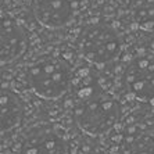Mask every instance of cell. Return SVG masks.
<instances>
[{"mask_svg":"<svg viewBox=\"0 0 154 154\" xmlns=\"http://www.w3.org/2000/svg\"><path fill=\"white\" fill-rule=\"evenodd\" d=\"M72 117L78 128L89 136H103L122 118V107L97 81L81 85L75 92Z\"/></svg>","mask_w":154,"mask_h":154,"instance_id":"obj_1","label":"cell"},{"mask_svg":"<svg viewBox=\"0 0 154 154\" xmlns=\"http://www.w3.org/2000/svg\"><path fill=\"white\" fill-rule=\"evenodd\" d=\"M74 71L65 60L46 56L33 61L26 68L25 81L33 93L45 100H58L74 85Z\"/></svg>","mask_w":154,"mask_h":154,"instance_id":"obj_2","label":"cell"},{"mask_svg":"<svg viewBox=\"0 0 154 154\" xmlns=\"http://www.w3.org/2000/svg\"><path fill=\"white\" fill-rule=\"evenodd\" d=\"M79 53L88 63L104 67L114 63L122 51L121 36L106 24H90L78 36Z\"/></svg>","mask_w":154,"mask_h":154,"instance_id":"obj_3","label":"cell"},{"mask_svg":"<svg viewBox=\"0 0 154 154\" xmlns=\"http://www.w3.org/2000/svg\"><path fill=\"white\" fill-rule=\"evenodd\" d=\"M122 86L131 97L154 104V54L146 53L131 60L122 74Z\"/></svg>","mask_w":154,"mask_h":154,"instance_id":"obj_4","label":"cell"},{"mask_svg":"<svg viewBox=\"0 0 154 154\" xmlns=\"http://www.w3.org/2000/svg\"><path fill=\"white\" fill-rule=\"evenodd\" d=\"M21 154H69V149L65 137L54 126L39 124L24 133Z\"/></svg>","mask_w":154,"mask_h":154,"instance_id":"obj_5","label":"cell"},{"mask_svg":"<svg viewBox=\"0 0 154 154\" xmlns=\"http://www.w3.org/2000/svg\"><path fill=\"white\" fill-rule=\"evenodd\" d=\"M76 0H33V17L47 29H60L69 25L75 17Z\"/></svg>","mask_w":154,"mask_h":154,"instance_id":"obj_6","label":"cell"},{"mask_svg":"<svg viewBox=\"0 0 154 154\" xmlns=\"http://www.w3.org/2000/svg\"><path fill=\"white\" fill-rule=\"evenodd\" d=\"M28 47L25 31L11 15L2 14L0 20V63L7 65L22 57Z\"/></svg>","mask_w":154,"mask_h":154,"instance_id":"obj_7","label":"cell"},{"mask_svg":"<svg viewBox=\"0 0 154 154\" xmlns=\"http://www.w3.org/2000/svg\"><path fill=\"white\" fill-rule=\"evenodd\" d=\"M0 132L8 133L17 128L24 117V101L17 92L3 86L0 92Z\"/></svg>","mask_w":154,"mask_h":154,"instance_id":"obj_8","label":"cell"},{"mask_svg":"<svg viewBox=\"0 0 154 154\" xmlns=\"http://www.w3.org/2000/svg\"><path fill=\"white\" fill-rule=\"evenodd\" d=\"M121 154H154V133L142 131L126 136Z\"/></svg>","mask_w":154,"mask_h":154,"instance_id":"obj_9","label":"cell"},{"mask_svg":"<svg viewBox=\"0 0 154 154\" xmlns=\"http://www.w3.org/2000/svg\"><path fill=\"white\" fill-rule=\"evenodd\" d=\"M131 14L139 28L154 31V0H131Z\"/></svg>","mask_w":154,"mask_h":154,"instance_id":"obj_10","label":"cell"}]
</instances>
